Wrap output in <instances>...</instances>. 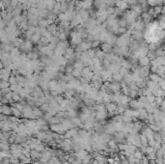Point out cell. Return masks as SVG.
<instances>
[{
	"label": "cell",
	"mask_w": 165,
	"mask_h": 164,
	"mask_svg": "<svg viewBox=\"0 0 165 164\" xmlns=\"http://www.w3.org/2000/svg\"><path fill=\"white\" fill-rule=\"evenodd\" d=\"M140 138H141V143H142V145L145 146V147H148V146H149V140H148L147 136H146L144 133H141Z\"/></svg>",
	"instance_id": "obj_10"
},
{
	"label": "cell",
	"mask_w": 165,
	"mask_h": 164,
	"mask_svg": "<svg viewBox=\"0 0 165 164\" xmlns=\"http://www.w3.org/2000/svg\"><path fill=\"white\" fill-rule=\"evenodd\" d=\"M162 15H165V6H163L162 8Z\"/></svg>",
	"instance_id": "obj_19"
},
{
	"label": "cell",
	"mask_w": 165,
	"mask_h": 164,
	"mask_svg": "<svg viewBox=\"0 0 165 164\" xmlns=\"http://www.w3.org/2000/svg\"><path fill=\"white\" fill-rule=\"evenodd\" d=\"M141 18H142V20L145 22L147 25L148 24L151 23V21L153 20V17L151 15H150L148 12H143L142 14H141Z\"/></svg>",
	"instance_id": "obj_4"
},
{
	"label": "cell",
	"mask_w": 165,
	"mask_h": 164,
	"mask_svg": "<svg viewBox=\"0 0 165 164\" xmlns=\"http://www.w3.org/2000/svg\"><path fill=\"white\" fill-rule=\"evenodd\" d=\"M139 66L145 67V66H151V59L148 56L141 57L139 59Z\"/></svg>",
	"instance_id": "obj_7"
},
{
	"label": "cell",
	"mask_w": 165,
	"mask_h": 164,
	"mask_svg": "<svg viewBox=\"0 0 165 164\" xmlns=\"http://www.w3.org/2000/svg\"><path fill=\"white\" fill-rule=\"evenodd\" d=\"M133 156H134V157H135V158H138V159H142V158H143V156H144V153L141 152L139 149H137L136 151H135V152L133 153Z\"/></svg>",
	"instance_id": "obj_13"
},
{
	"label": "cell",
	"mask_w": 165,
	"mask_h": 164,
	"mask_svg": "<svg viewBox=\"0 0 165 164\" xmlns=\"http://www.w3.org/2000/svg\"><path fill=\"white\" fill-rule=\"evenodd\" d=\"M120 74H121V75L123 76L124 78H125L127 76L129 75V70H128V69L123 68V67H122L121 70H120Z\"/></svg>",
	"instance_id": "obj_12"
},
{
	"label": "cell",
	"mask_w": 165,
	"mask_h": 164,
	"mask_svg": "<svg viewBox=\"0 0 165 164\" xmlns=\"http://www.w3.org/2000/svg\"><path fill=\"white\" fill-rule=\"evenodd\" d=\"M12 113L13 116H16V118H21L22 117V112L20 110H18L16 107H15V106H12Z\"/></svg>",
	"instance_id": "obj_9"
},
{
	"label": "cell",
	"mask_w": 165,
	"mask_h": 164,
	"mask_svg": "<svg viewBox=\"0 0 165 164\" xmlns=\"http://www.w3.org/2000/svg\"><path fill=\"white\" fill-rule=\"evenodd\" d=\"M33 43L29 40H22V42L20 43L18 49L20 50L21 53L23 54H28L29 52H31L33 50Z\"/></svg>",
	"instance_id": "obj_1"
},
{
	"label": "cell",
	"mask_w": 165,
	"mask_h": 164,
	"mask_svg": "<svg viewBox=\"0 0 165 164\" xmlns=\"http://www.w3.org/2000/svg\"><path fill=\"white\" fill-rule=\"evenodd\" d=\"M69 47H70V44H69L67 41H60V42L57 44V48H60L62 50H66V49Z\"/></svg>",
	"instance_id": "obj_8"
},
{
	"label": "cell",
	"mask_w": 165,
	"mask_h": 164,
	"mask_svg": "<svg viewBox=\"0 0 165 164\" xmlns=\"http://www.w3.org/2000/svg\"><path fill=\"white\" fill-rule=\"evenodd\" d=\"M162 6H156L154 7V13L157 14V15H159V14H162Z\"/></svg>",
	"instance_id": "obj_15"
},
{
	"label": "cell",
	"mask_w": 165,
	"mask_h": 164,
	"mask_svg": "<svg viewBox=\"0 0 165 164\" xmlns=\"http://www.w3.org/2000/svg\"><path fill=\"white\" fill-rule=\"evenodd\" d=\"M106 13H107L108 16H110V15H114V14H115V8H114V7H108L107 10H106Z\"/></svg>",
	"instance_id": "obj_16"
},
{
	"label": "cell",
	"mask_w": 165,
	"mask_h": 164,
	"mask_svg": "<svg viewBox=\"0 0 165 164\" xmlns=\"http://www.w3.org/2000/svg\"><path fill=\"white\" fill-rule=\"evenodd\" d=\"M0 111H1V114L6 115V116H9V115L13 114L12 113V107L8 106V104H2V105H1V109H0Z\"/></svg>",
	"instance_id": "obj_5"
},
{
	"label": "cell",
	"mask_w": 165,
	"mask_h": 164,
	"mask_svg": "<svg viewBox=\"0 0 165 164\" xmlns=\"http://www.w3.org/2000/svg\"><path fill=\"white\" fill-rule=\"evenodd\" d=\"M57 3H63V2H66V0H56Z\"/></svg>",
	"instance_id": "obj_18"
},
{
	"label": "cell",
	"mask_w": 165,
	"mask_h": 164,
	"mask_svg": "<svg viewBox=\"0 0 165 164\" xmlns=\"http://www.w3.org/2000/svg\"><path fill=\"white\" fill-rule=\"evenodd\" d=\"M101 49L104 52L105 54H113V53H114V46L111 45L110 44H107V43L101 44ZM114 54H115V53H114Z\"/></svg>",
	"instance_id": "obj_2"
},
{
	"label": "cell",
	"mask_w": 165,
	"mask_h": 164,
	"mask_svg": "<svg viewBox=\"0 0 165 164\" xmlns=\"http://www.w3.org/2000/svg\"><path fill=\"white\" fill-rule=\"evenodd\" d=\"M141 163L142 164H150V159L147 156H143V158L141 159Z\"/></svg>",
	"instance_id": "obj_17"
},
{
	"label": "cell",
	"mask_w": 165,
	"mask_h": 164,
	"mask_svg": "<svg viewBox=\"0 0 165 164\" xmlns=\"http://www.w3.org/2000/svg\"><path fill=\"white\" fill-rule=\"evenodd\" d=\"M105 108H106L108 113H112L116 111L118 106H117V103H115V102H108V103L105 104Z\"/></svg>",
	"instance_id": "obj_6"
},
{
	"label": "cell",
	"mask_w": 165,
	"mask_h": 164,
	"mask_svg": "<svg viewBox=\"0 0 165 164\" xmlns=\"http://www.w3.org/2000/svg\"><path fill=\"white\" fill-rule=\"evenodd\" d=\"M156 149L153 148V147H151V146H148L147 149H146V155H150V153H152V152H156Z\"/></svg>",
	"instance_id": "obj_14"
},
{
	"label": "cell",
	"mask_w": 165,
	"mask_h": 164,
	"mask_svg": "<svg viewBox=\"0 0 165 164\" xmlns=\"http://www.w3.org/2000/svg\"><path fill=\"white\" fill-rule=\"evenodd\" d=\"M131 37H132V39L136 41H143L144 39V36H145V34L144 32H142V31H136V30H133L131 31Z\"/></svg>",
	"instance_id": "obj_3"
},
{
	"label": "cell",
	"mask_w": 165,
	"mask_h": 164,
	"mask_svg": "<svg viewBox=\"0 0 165 164\" xmlns=\"http://www.w3.org/2000/svg\"><path fill=\"white\" fill-rule=\"evenodd\" d=\"M60 10H61V14H62V13H66L67 11H69V3L68 2L60 3Z\"/></svg>",
	"instance_id": "obj_11"
}]
</instances>
